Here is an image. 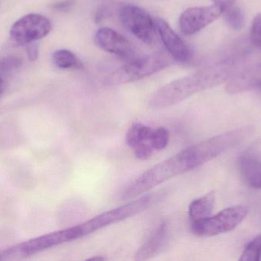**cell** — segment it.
<instances>
[{
	"instance_id": "cell-2",
	"label": "cell",
	"mask_w": 261,
	"mask_h": 261,
	"mask_svg": "<svg viewBox=\"0 0 261 261\" xmlns=\"http://www.w3.org/2000/svg\"><path fill=\"white\" fill-rule=\"evenodd\" d=\"M200 143L190 146L159 162L127 185L122 193L124 200L133 199L176 176L188 173L208 162Z\"/></svg>"
},
{
	"instance_id": "cell-14",
	"label": "cell",
	"mask_w": 261,
	"mask_h": 261,
	"mask_svg": "<svg viewBox=\"0 0 261 261\" xmlns=\"http://www.w3.org/2000/svg\"><path fill=\"white\" fill-rule=\"evenodd\" d=\"M216 195L214 192L195 199L189 206V217L192 222L202 220L210 217L214 208Z\"/></svg>"
},
{
	"instance_id": "cell-21",
	"label": "cell",
	"mask_w": 261,
	"mask_h": 261,
	"mask_svg": "<svg viewBox=\"0 0 261 261\" xmlns=\"http://www.w3.org/2000/svg\"><path fill=\"white\" fill-rule=\"evenodd\" d=\"M22 61L21 58L15 56H8L0 60V72L9 73L21 67Z\"/></svg>"
},
{
	"instance_id": "cell-1",
	"label": "cell",
	"mask_w": 261,
	"mask_h": 261,
	"mask_svg": "<svg viewBox=\"0 0 261 261\" xmlns=\"http://www.w3.org/2000/svg\"><path fill=\"white\" fill-rule=\"evenodd\" d=\"M232 60H224L174 80L156 90L149 101L154 109L171 107L193 95L230 80L234 72Z\"/></svg>"
},
{
	"instance_id": "cell-8",
	"label": "cell",
	"mask_w": 261,
	"mask_h": 261,
	"mask_svg": "<svg viewBox=\"0 0 261 261\" xmlns=\"http://www.w3.org/2000/svg\"><path fill=\"white\" fill-rule=\"evenodd\" d=\"M52 24L47 17L40 14L31 13L21 17L11 28V38L18 44H27L47 36Z\"/></svg>"
},
{
	"instance_id": "cell-23",
	"label": "cell",
	"mask_w": 261,
	"mask_h": 261,
	"mask_svg": "<svg viewBox=\"0 0 261 261\" xmlns=\"http://www.w3.org/2000/svg\"><path fill=\"white\" fill-rule=\"evenodd\" d=\"M26 52L28 58L31 61H35L39 56V46L36 41L26 44Z\"/></svg>"
},
{
	"instance_id": "cell-27",
	"label": "cell",
	"mask_w": 261,
	"mask_h": 261,
	"mask_svg": "<svg viewBox=\"0 0 261 261\" xmlns=\"http://www.w3.org/2000/svg\"><path fill=\"white\" fill-rule=\"evenodd\" d=\"M214 3V4L218 5V6H221L222 9H223L225 6L227 5L231 4V3H236L237 0H211Z\"/></svg>"
},
{
	"instance_id": "cell-22",
	"label": "cell",
	"mask_w": 261,
	"mask_h": 261,
	"mask_svg": "<svg viewBox=\"0 0 261 261\" xmlns=\"http://www.w3.org/2000/svg\"><path fill=\"white\" fill-rule=\"evenodd\" d=\"M135 150V157L141 160L148 159L153 154V149L150 143L140 144L138 147L134 149Z\"/></svg>"
},
{
	"instance_id": "cell-30",
	"label": "cell",
	"mask_w": 261,
	"mask_h": 261,
	"mask_svg": "<svg viewBox=\"0 0 261 261\" xmlns=\"http://www.w3.org/2000/svg\"><path fill=\"white\" fill-rule=\"evenodd\" d=\"M257 90H260V91L261 92V85L260 86V87H259V88L257 89Z\"/></svg>"
},
{
	"instance_id": "cell-24",
	"label": "cell",
	"mask_w": 261,
	"mask_h": 261,
	"mask_svg": "<svg viewBox=\"0 0 261 261\" xmlns=\"http://www.w3.org/2000/svg\"><path fill=\"white\" fill-rule=\"evenodd\" d=\"M260 254L251 248L246 247L239 260L241 261H258L260 260Z\"/></svg>"
},
{
	"instance_id": "cell-4",
	"label": "cell",
	"mask_w": 261,
	"mask_h": 261,
	"mask_svg": "<svg viewBox=\"0 0 261 261\" xmlns=\"http://www.w3.org/2000/svg\"><path fill=\"white\" fill-rule=\"evenodd\" d=\"M153 202L154 197L153 195H144L122 206L101 213L78 225L81 236H82L81 238L140 214L150 208Z\"/></svg>"
},
{
	"instance_id": "cell-10",
	"label": "cell",
	"mask_w": 261,
	"mask_h": 261,
	"mask_svg": "<svg viewBox=\"0 0 261 261\" xmlns=\"http://www.w3.org/2000/svg\"><path fill=\"white\" fill-rule=\"evenodd\" d=\"M95 43L99 49L124 60L136 59L133 46L128 39L110 28H102L95 35Z\"/></svg>"
},
{
	"instance_id": "cell-13",
	"label": "cell",
	"mask_w": 261,
	"mask_h": 261,
	"mask_svg": "<svg viewBox=\"0 0 261 261\" xmlns=\"http://www.w3.org/2000/svg\"><path fill=\"white\" fill-rule=\"evenodd\" d=\"M168 232L167 222H161L152 232L147 242L141 247L135 254V260H147L156 255L165 243Z\"/></svg>"
},
{
	"instance_id": "cell-3",
	"label": "cell",
	"mask_w": 261,
	"mask_h": 261,
	"mask_svg": "<svg viewBox=\"0 0 261 261\" xmlns=\"http://www.w3.org/2000/svg\"><path fill=\"white\" fill-rule=\"evenodd\" d=\"M81 239L77 225L49 233L0 251V260H21Z\"/></svg>"
},
{
	"instance_id": "cell-12",
	"label": "cell",
	"mask_w": 261,
	"mask_h": 261,
	"mask_svg": "<svg viewBox=\"0 0 261 261\" xmlns=\"http://www.w3.org/2000/svg\"><path fill=\"white\" fill-rule=\"evenodd\" d=\"M261 85V64L251 66L243 72L233 75L226 86V91L231 94L258 89Z\"/></svg>"
},
{
	"instance_id": "cell-15",
	"label": "cell",
	"mask_w": 261,
	"mask_h": 261,
	"mask_svg": "<svg viewBox=\"0 0 261 261\" xmlns=\"http://www.w3.org/2000/svg\"><path fill=\"white\" fill-rule=\"evenodd\" d=\"M241 174L249 186L261 189V162L254 158H242L239 164Z\"/></svg>"
},
{
	"instance_id": "cell-20",
	"label": "cell",
	"mask_w": 261,
	"mask_h": 261,
	"mask_svg": "<svg viewBox=\"0 0 261 261\" xmlns=\"http://www.w3.org/2000/svg\"><path fill=\"white\" fill-rule=\"evenodd\" d=\"M251 39L253 44L261 50V13L257 14L253 19L251 28Z\"/></svg>"
},
{
	"instance_id": "cell-6",
	"label": "cell",
	"mask_w": 261,
	"mask_h": 261,
	"mask_svg": "<svg viewBox=\"0 0 261 261\" xmlns=\"http://www.w3.org/2000/svg\"><path fill=\"white\" fill-rule=\"evenodd\" d=\"M245 205H236L222 210L215 216L193 222L191 231L198 237H213L232 231L248 216Z\"/></svg>"
},
{
	"instance_id": "cell-18",
	"label": "cell",
	"mask_w": 261,
	"mask_h": 261,
	"mask_svg": "<svg viewBox=\"0 0 261 261\" xmlns=\"http://www.w3.org/2000/svg\"><path fill=\"white\" fill-rule=\"evenodd\" d=\"M55 65L61 69H70L79 67V61L74 54L67 49L56 51L53 55Z\"/></svg>"
},
{
	"instance_id": "cell-7",
	"label": "cell",
	"mask_w": 261,
	"mask_h": 261,
	"mask_svg": "<svg viewBox=\"0 0 261 261\" xmlns=\"http://www.w3.org/2000/svg\"><path fill=\"white\" fill-rule=\"evenodd\" d=\"M119 17L124 27L143 42L153 44L156 41L154 20L142 8L124 5L119 9Z\"/></svg>"
},
{
	"instance_id": "cell-29",
	"label": "cell",
	"mask_w": 261,
	"mask_h": 261,
	"mask_svg": "<svg viewBox=\"0 0 261 261\" xmlns=\"http://www.w3.org/2000/svg\"><path fill=\"white\" fill-rule=\"evenodd\" d=\"M88 260H89L100 261V260H105V258H104V257H99V256H96V257H92V258H89Z\"/></svg>"
},
{
	"instance_id": "cell-9",
	"label": "cell",
	"mask_w": 261,
	"mask_h": 261,
	"mask_svg": "<svg viewBox=\"0 0 261 261\" xmlns=\"http://www.w3.org/2000/svg\"><path fill=\"white\" fill-rule=\"evenodd\" d=\"M222 15V7L216 4L190 8L180 15L179 29L184 35H193L216 21Z\"/></svg>"
},
{
	"instance_id": "cell-11",
	"label": "cell",
	"mask_w": 261,
	"mask_h": 261,
	"mask_svg": "<svg viewBox=\"0 0 261 261\" xmlns=\"http://www.w3.org/2000/svg\"><path fill=\"white\" fill-rule=\"evenodd\" d=\"M154 22L156 31L170 55L179 62L190 61L192 58L191 51L168 23L161 18H156Z\"/></svg>"
},
{
	"instance_id": "cell-26",
	"label": "cell",
	"mask_w": 261,
	"mask_h": 261,
	"mask_svg": "<svg viewBox=\"0 0 261 261\" xmlns=\"http://www.w3.org/2000/svg\"><path fill=\"white\" fill-rule=\"evenodd\" d=\"M73 2L72 0H67V1H63L61 3H56L54 6V8L57 10L64 11L68 9L73 4Z\"/></svg>"
},
{
	"instance_id": "cell-17",
	"label": "cell",
	"mask_w": 261,
	"mask_h": 261,
	"mask_svg": "<svg viewBox=\"0 0 261 261\" xmlns=\"http://www.w3.org/2000/svg\"><path fill=\"white\" fill-rule=\"evenodd\" d=\"M227 24L234 31H240L245 26V15L236 3L227 5L222 9V15Z\"/></svg>"
},
{
	"instance_id": "cell-16",
	"label": "cell",
	"mask_w": 261,
	"mask_h": 261,
	"mask_svg": "<svg viewBox=\"0 0 261 261\" xmlns=\"http://www.w3.org/2000/svg\"><path fill=\"white\" fill-rule=\"evenodd\" d=\"M153 130L141 124H135L130 127L126 134V143L135 149L140 144L150 143Z\"/></svg>"
},
{
	"instance_id": "cell-28",
	"label": "cell",
	"mask_w": 261,
	"mask_h": 261,
	"mask_svg": "<svg viewBox=\"0 0 261 261\" xmlns=\"http://www.w3.org/2000/svg\"><path fill=\"white\" fill-rule=\"evenodd\" d=\"M5 84L3 82V79L0 78V94L4 91Z\"/></svg>"
},
{
	"instance_id": "cell-5",
	"label": "cell",
	"mask_w": 261,
	"mask_h": 261,
	"mask_svg": "<svg viewBox=\"0 0 261 261\" xmlns=\"http://www.w3.org/2000/svg\"><path fill=\"white\" fill-rule=\"evenodd\" d=\"M169 64L168 57L161 52L136 58L110 74L104 80V84L107 86H118L139 81L165 68Z\"/></svg>"
},
{
	"instance_id": "cell-19",
	"label": "cell",
	"mask_w": 261,
	"mask_h": 261,
	"mask_svg": "<svg viewBox=\"0 0 261 261\" xmlns=\"http://www.w3.org/2000/svg\"><path fill=\"white\" fill-rule=\"evenodd\" d=\"M170 140V133L168 130L164 127L153 130V134L150 139V144L153 147V150L161 151L168 146Z\"/></svg>"
},
{
	"instance_id": "cell-25",
	"label": "cell",
	"mask_w": 261,
	"mask_h": 261,
	"mask_svg": "<svg viewBox=\"0 0 261 261\" xmlns=\"http://www.w3.org/2000/svg\"><path fill=\"white\" fill-rule=\"evenodd\" d=\"M247 247L254 250L261 255V235L257 236L254 240L251 241Z\"/></svg>"
}]
</instances>
